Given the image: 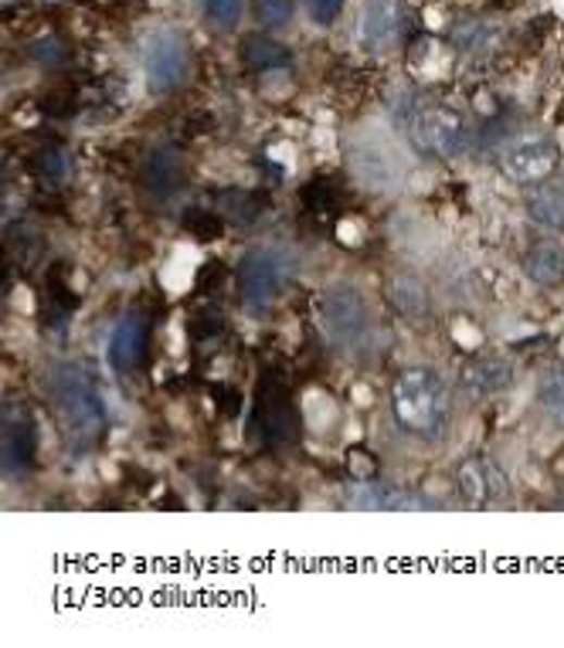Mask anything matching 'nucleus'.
Masks as SVG:
<instances>
[{
    "label": "nucleus",
    "mask_w": 564,
    "mask_h": 648,
    "mask_svg": "<svg viewBox=\"0 0 564 648\" xmlns=\"http://www.w3.org/2000/svg\"><path fill=\"white\" fill-rule=\"evenodd\" d=\"M48 394L72 442H92L105 424V404L96 377L83 364H59L48 373Z\"/></svg>",
    "instance_id": "f257e3e1"
},
{
    "label": "nucleus",
    "mask_w": 564,
    "mask_h": 648,
    "mask_svg": "<svg viewBox=\"0 0 564 648\" xmlns=\"http://www.w3.org/2000/svg\"><path fill=\"white\" fill-rule=\"evenodd\" d=\"M398 38V0H367L358 17V41L367 55H381Z\"/></svg>",
    "instance_id": "1a4fd4ad"
},
{
    "label": "nucleus",
    "mask_w": 564,
    "mask_h": 648,
    "mask_svg": "<svg viewBox=\"0 0 564 648\" xmlns=\"http://www.w3.org/2000/svg\"><path fill=\"white\" fill-rule=\"evenodd\" d=\"M246 59L249 65L262 68V72H276V68H286L292 62V51L273 38H249L246 41Z\"/></svg>",
    "instance_id": "f3484780"
},
{
    "label": "nucleus",
    "mask_w": 564,
    "mask_h": 648,
    "mask_svg": "<svg viewBox=\"0 0 564 648\" xmlns=\"http://www.w3.org/2000/svg\"><path fill=\"white\" fill-rule=\"evenodd\" d=\"M306 4V14L316 21V24H330L337 21L340 8H343V0H303Z\"/></svg>",
    "instance_id": "4be33fe9"
},
{
    "label": "nucleus",
    "mask_w": 564,
    "mask_h": 648,
    "mask_svg": "<svg viewBox=\"0 0 564 648\" xmlns=\"http://www.w3.org/2000/svg\"><path fill=\"white\" fill-rule=\"evenodd\" d=\"M187 68H191V51L187 38L174 28H160L143 45V72L153 92H171L184 82Z\"/></svg>",
    "instance_id": "39448f33"
},
{
    "label": "nucleus",
    "mask_w": 564,
    "mask_h": 648,
    "mask_svg": "<svg viewBox=\"0 0 564 648\" xmlns=\"http://www.w3.org/2000/svg\"><path fill=\"white\" fill-rule=\"evenodd\" d=\"M561 384H564V381H561Z\"/></svg>",
    "instance_id": "b1692460"
},
{
    "label": "nucleus",
    "mask_w": 564,
    "mask_h": 648,
    "mask_svg": "<svg viewBox=\"0 0 564 648\" xmlns=\"http://www.w3.org/2000/svg\"><path fill=\"white\" fill-rule=\"evenodd\" d=\"M35 164H38V174H41V177H48V180H65V177H68V170H72L68 153H62V150H55V147L41 150Z\"/></svg>",
    "instance_id": "aec40b11"
},
{
    "label": "nucleus",
    "mask_w": 564,
    "mask_h": 648,
    "mask_svg": "<svg viewBox=\"0 0 564 648\" xmlns=\"http://www.w3.org/2000/svg\"><path fill=\"white\" fill-rule=\"evenodd\" d=\"M316 327L324 340L337 350L358 346L371 330L367 300L354 285H330L316 300Z\"/></svg>",
    "instance_id": "7ed1b4c3"
},
{
    "label": "nucleus",
    "mask_w": 564,
    "mask_h": 648,
    "mask_svg": "<svg viewBox=\"0 0 564 648\" xmlns=\"http://www.w3.org/2000/svg\"><path fill=\"white\" fill-rule=\"evenodd\" d=\"M289 279V258L279 249H255L238 265V289L252 306L276 303Z\"/></svg>",
    "instance_id": "20e7f679"
},
{
    "label": "nucleus",
    "mask_w": 564,
    "mask_h": 648,
    "mask_svg": "<svg viewBox=\"0 0 564 648\" xmlns=\"http://www.w3.org/2000/svg\"><path fill=\"white\" fill-rule=\"evenodd\" d=\"M208 17L222 28H235L241 17V0H208Z\"/></svg>",
    "instance_id": "412c9836"
},
{
    "label": "nucleus",
    "mask_w": 564,
    "mask_h": 648,
    "mask_svg": "<svg viewBox=\"0 0 564 648\" xmlns=\"http://www.w3.org/2000/svg\"><path fill=\"white\" fill-rule=\"evenodd\" d=\"M143 180L153 191V198L167 201L180 183V160L174 156V150H153L143 167Z\"/></svg>",
    "instance_id": "2eb2a0df"
},
{
    "label": "nucleus",
    "mask_w": 564,
    "mask_h": 648,
    "mask_svg": "<svg viewBox=\"0 0 564 648\" xmlns=\"http://www.w3.org/2000/svg\"><path fill=\"white\" fill-rule=\"evenodd\" d=\"M412 140L425 153L452 160L469 147V123L463 119V113L446 110V105H428L412 119Z\"/></svg>",
    "instance_id": "423d86ee"
},
{
    "label": "nucleus",
    "mask_w": 564,
    "mask_h": 648,
    "mask_svg": "<svg viewBox=\"0 0 564 648\" xmlns=\"http://www.w3.org/2000/svg\"><path fill=\"white\" fill-rule=\"evenodd\" d=\"M388 292H391V303H394L398 313L415 316V319L428 313V292H425V285H422L418 279H412V276H394L391 285H388Z\"/></svg>",
    "instance_id": "dca6fc26"
},
{
    "label": "nucleus",
    "mask_w": 564,
    "mask_h": 648,
    "mask_svg": "<svg viewBox=\"0 0 564 648\" xmlns=\"http://www.w3.org/2000/svg\"><path fill=\"white\" fill-rule=\"evenodd\" d=\"M455 482H460V493L473 506L490 499V472H487V462H482V458H469V462H463L460 472H455Z\"/></svg>",
    "instance_id": "a211bd4d"
},
{
    "label": "nucleus",
    "mask_w": 564,
    "mask_h": 648,
    "mask_svg": "<svg viewBox=\"0 0 564 648\" xmlns=\"http://www.w3.org/2000/svg\"><path fill=\"white\" fill-rule=\"evenodd\" d=\"M297 11V0H255V14L265 28H283Z\"/></svg>",
    "instance_id": "6ab92c4d"
},
{
    "label": "nucleus",
    "mask_w": 564,
    "mask_h": 648,
    "mask_svg": "<svg viewBox=\"0 0 564 648\" xmlns=\"http://www.w3.org/2000/svg\"><path fill=\"white\" fill-rule=\"evenodd\" d=\"M347 506L354 509H381V512H412V509H436L439 503L433 499H418L415 493L398 490L388 482H358L347 490Z\"/></svg>",
    "instance_id": "9d476101"
},
{
    "label": "nucleus",
    "mask_w": 564,
    "mask_h": 648,
    "mask_svg": "<svg viewBox=\"0 0 564 648\" xmlns=\"http://www.w3.org/2000/svg\"><path fill=\"white\" fill-rule=\"evenodd\" d=\"M510 384H514V364H510L506 357H497V354L473 357L460 370V387L473 397L503 394Z\"/></svg>",
    "instance_id": "9b49d317"
},
{
    "label": "nucleus",
    "mask_w": 564,
    "mask_h": 648,
    "mask_svg": "<svg viewBox=\"0 0 564 648\" xmlns=\"http://www.w3.org/2000/svg\"><path fill=\"white\" fill-rule=\"evenodd\" d=\"M147 340H150V322L140 313H129L116 322V330L105 346V357H110L116 373H133L143 364L147 354Z\"/></svg>",
    "instance_id": "6e6552de"
},
{
    "label": "nucleus",
    "mask_w": 564,
    "mask_h": 648,
    "mask_svg": "<svg viewBox=\"0 0 564 648\" xmlns=\"http://www.w3.org/2000/svg\"><path fill=\"white\" fill-rule=\"evenodd\" d=\"M32 55L38 62H62V45L55 38H41V41L32 45Z\"/></svg>",
    "instance_id": "5701e85b"
},
{
    "label": "nucleus",
    "mask_w": 564,
    "mask_h": 648,
    "mask_svg": "<svg viewBox=\"0 0 564 648\" xmlns=\"http://www.w3.org/2000/svg\"><path fill=\"white\" fill-rule=\"evenodd\" d=\"M391 408L398 424L418 439H436L449 418V387L428 367H412L391 387Z\"/></svg>",
    "instance_id": "f03ea898"
},
{
    "label": "nucleus",
    "mask_w": 564,
    "mask_h": 648,
    "mask_svg": "<svg viewBox=\"0 0 564 648\" xmlns=\"http://www.w3.org/2000/svg\"><path fill=\"white\" fill-rule=\"evenodd\" d=\"M35 455V431L28 415H8L4 421V469L17 472L28 469Z\"/></svg>",
    "instance_id": "ddd939ff"
},
{
    "label": "nucleus",
    "mask_w": 564,
    "mask_h": 648,
    "mask_svg": "<svg viewBox=\"0 0 564 648\" xmlns=\"http://www.w3.org/2000/svg\"><path fill=\"white\" fill-rule=\"evenodd\" d=\"M561 164V147L548 137H524L514 140L503 156L500 167L514 183H544Z\"/></svg>",
    "instance_id": "0eeeda50"
},
{
    "label": "nucleus",
    "mask_w": 564,
    "mask_h": 648,
    "mask_svg": "<svg viewBox=\"0 0 564 648\" xmlns=\"http://www.w3.org/2000/svg\"><path fill=\"white\" fill-rule=\"evenodd\" d=\"M524 272L537 285H561L564 282V245L561 241H534L524 255Z\"/></svg>",
    "instance_id": "f8f14e48"
},
{
    "label": "nucleus",
    "mask_w": 564,
    "mask_h": 648,
    "mask_svg": "<svg viewBox=\"0 0 564 648\" xmlns=\"http://www.w3.org/2000/svg\"><path fill=\"white\" fill-rule=\"evenodd\" d=\"M527 214L537 228L548 231H564V187L537 183L527 194Z\"/></svg>",
    "instance_id": "4468645a"
}]
</instances>
